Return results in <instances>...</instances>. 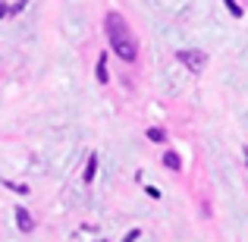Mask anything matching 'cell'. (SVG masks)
Returning a JSON list of instances; mask_svg holds the SVG:
<instances>
[{
  "mask_svg": "<svg viewBox=\"0 0 248 242\" xmlns=\"http://www.w3.org/2000/svg\"><path fill=\"white\" fill-rule=\"evenodd\" d=\"M104 32H107L110 44H113V50L123 57V60H135V41H132V32H129V22L120 16V13H107V19H104Z\"/></svg>",
  "mask_w": 248,
  "mask_h": 242,
  "instance_id": "cell-1",
  "label": "cell"
},
{
  "mask_svg": "<svg viewBox=\"0 0 248 242\" xmlns=\"http://www.w3.org/2000/svg\"><path fill=\"white\" fill-rule=\"evenodd\" d=\"M176 57H179V63H182V66L195 69V73H198V69H204V63H207L204 50H179Z\"/></svg>",
  "mask_w": 248,
  "mask_h": 242,
  "instance_id": "cell-2",
  "label": "cell"
},
{
  "mask_svg": "<svg viewBox=\"0 0 248 242\" xmlns=\"http://www.w3.org/2000/svg\"><path fill=\"white\" fill-rule=\"evenodd\" d=\"M16 217H19V226H22V230H31V226H35V220H31V214L25 211V208H16Z\"/></svg>",
  "mask_w": 248,
  "mask_h": 242,
  "instance_id": "cell-3",
  "label": "cell"
},
{
  "mask_svg": "<svg viewBox=\"0 0 248 242\" xmlns=\"http://www.w3.org/2000/svg\"><path fill=\"white\" fill-rule=\"evenodd\" d=\"M164 163H167L170 170H179V167H182V158H179L176 151H167V154H164Z\"/></svg>",
  "mask_w": 248,
  "mask_h": 242,
  "instance_id": "cell-4",
  "label": "cell"
},
{
  "mask_svg": "<svg viewBox=\"0 0 248 242\" xmlns=\"http://www.w3.org/2000/svg\"><path fill=\"white\" fill-rule=\"evenodd\" d=\"M94 170H97V158L91 154V158H88V167H85V182H91V179H94Z\"/></svg>",
  "mask_w": 248,
  "mask_h": 242,
  "instance_id": "cell-5",
  "label": "cell"
},
{
  "mask_svg": "<svg viewBox=\"0 0 248 242\" xmlns=\"http://www.w3.org/2000/svg\"><path fill=\"white\" fill-rule=\"evenodd\" d=\"M97 79L107 82V57H104V54H101V60H97Z\"/></svg>",
  "mask_w": 248,
  "mask_h": 242,
  "instance_id": "cell-6",
  "label": "cell"
},
{
  "mask_svg": "<svg viewBox=\"0 0 248 242\" xmlns=\"http://www.w3.org/2000/svg\"><path fill=\"white\" fill-rule=\"evenodd\" d=\"M148 139H151V142H164L167 132H164V129H154V126H151V129H148Z\"/></svg>",
  "mask_w": 248,
  "mask_h": 242,
  "instance_id": "cell-7",
  "label": "cell"
},
{
  "mask_svg": "<svg viewBox=\"0 0 248 242\" xmlns=\"http://www.w3.org/2000/svg\"><path fill=\"white\" fill-rule=\"evenodd\" d=\"M226 10H230L232 16H242V10H239V3H226Z\"/></svg>",
  "mask_w": 248,
  "mask_h": 242,
  "instance_id": "cell-8",
  "label": "cell"
},
{
  "mask_svg": "<svg viewBox=\"0 0 248 242\" xmlns=\"http://www.w3.org/2000/svg\"><path fill=\"white\" fill-rule=\"evenodd\" d=\"M132 239H139V230H132V233H129V236L123 239V242H132Z\"/></svg>",
  "mask_w": 248,
  "mask_h": 242,
  "instance_id": "cell-9",
  "label": "cell"
},
{
  "mask_svg": "<svg viewBox=\"0 0 248 242\" xmlns=\"http://www.w3.org/2000/svg\"><path fill=\"white\" fill-rule=\"evenodd\" d=\"M6 13H10V6H6V3H0V19H3Z\"/></svg>",
  "mask_w": 248,
  "mask_h": 242,
  "instance_id": "cell-10",
  "label": "cell"
}]
</instances>
